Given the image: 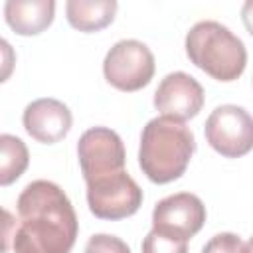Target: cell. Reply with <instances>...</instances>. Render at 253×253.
Masks as SVG:
<instances>
[{
    "label": "cell",
    "mask_w": 253,
    "mask_h": 253,
    "mask_svg": "<svg viewBox=\"0 0 253 253\" xmlns=\"http://www.w3.org/2000/svg\"><path fill=\"white\" fill-rule=\"evenodd\" d=\"M206 223L204 202L190 192L162 198L152 210V229L188 241Z\"/></svg>",
    "instance_id": "8"
},
{
    "label": "cell",
    "mask_w": 253,
    "mask_h": 253,
    "mask_svg": "<svg viewBox=\"0 0 253 253\" xmlns=\"http://www.w3.org/2000/svg\"><path fill=\"white\" fill-rule=\"evenodd\" d=\"M22 121H24L26 132L34 140L43 142V144L59 142L61 138L67 136V132L71 130V125H73L69 107L51 97L32 101L24 109Z\"/></svg>",
    "instance_id": "10"
},
{
    "label": "cell",
    "mask_w": 253,
    "mask_h": 253,
    "mask_svg": "<svg viewBox=\"0 0 253 253\" xmlns=\"http://www.w3.org/2000/svg\"><path fill=\"white\" fill-rule=\"evenodd\" d=\"M188 59L217 81L237 79L247 65L245 43L223 24L204 20L186 34Z\"/></svg>",
    "instance_id": "3"
},
{
    "label": "cell",
    "mask_w": 253,
    "mask_h": 253,
    "mask_svg": "<svg viewBox=\"0 0 253 253\" xmlns=\"http://www.w3.org/2000/svg\"><path fill=\"white\" fill-rule=\"evenodd\" d=\"M119 4L115 0H69L65 4L67 22L79 32H99L115 20Z\"/></svg>",
    "instance_id": "12"
},
{
    "label": "cell",
    "mask_w": 253,
    "mask_h": 253,
    "mask_svg": "<svg viewBox=\"0 0 253 253\" xmlns=\"http://www.w3.org/2000/svg\"><path fill=\"white\" fill-rule=\"evenodd\" d=\"M154 55L150 47L138 40H121L105 55V79L119 91H138L146 87L154 75Z\"/></svg>",
    "instance_id": "5"
},
{
    "label": "cell",
    "mask_w": 253,
    "mask_h": 253,
    "mask_svg": "<svg viewBox=\"0 0 253 253\" xmlns=\"http://www.w3.org/2000/svg\"><path fill=\"white\" fill-rule=\"evenodd\" d=\"M53 0H8L4 4L6 24L20 36H38L53 22Z\"/></svg>",
    "instance_id": "11"
},
{
    "label": "cell",
    "mask_w": 253,
    "mask_h": 253,
    "mask_svg": "<svg viewBox=\"0 0 253 253\" xmlns=\"http://www.w3.org/2000/svg\"><path fill=\"white\" fill-rule=\"evenodd\" d=\"M85 253H130V249L117 235L97 233V235L89 237V241L85 245Z\"/></svg>",
    "instance_id": "15"
},
{
    "label": "cell",
    "mask_w": 253,
    "mask_h": 253,
    "mask_svg": "<svg viewBox=\"0 0 253 253\" xmlns=\"http://www.w3.org/2000/svg\"><path fill=\"white\" fill-rule=\"evenodd\" d=\"M85 184L89 210L99 219H125L142 206V190L126 170L111 172Z\"/></svg>",
    "instance_id": "4"
},
{
    "label": "cell",
    "mask_w": 253,
    "mask_h": 253,
    "mask_svg": "<svg viewBox=\"0 0 253 253\" xmlns=\"http://www.w3.org/2000/svg\"><path fill=\"white\" fill-rule=\"evenodd\" d=\"M241 20L245 24V30L253 36V0H247L241 8Z\"/></svg>",
    "instance_id": "17"
},
{
    "label": "cell",
    "mask_w": 253,
    "mask_h": 253,
    "mask_svg": "<svg viewBox=\"0 0 253 253\" xmlns=\"http://www.w3.org/2000/svg\"><path fill=\"white\" fill-rule=\"evenodd\" d=\"M194 150V132L184 123L170 117H156L142 128L138 166L150 182L168 184L186 172Z\"/></svg>",
    "instance_id": "2"
},
{
    "label": "cell",
    "mask_w": 253,
    "mask_h": 253,
    "mask_svg": "<svg viewBox=\"0 0 253 253\" xmlns=\"http://www.w3.org/2000/svg\"><path fill=\"white\" fill-rule=\"evenodd\" d=\"M245 253H253V237L245 243Z\"/></svg>",
    "instance_id": "18"
},
{
    "label": "cell",
    "mask_w": 253,
    "mask_h": 253,
    "mask_svg": "<svg viewBox=\"0 0 253 253\" xmlns=\"http://www.w3.org/2000/svg\"><path fill=\"white\" fill-rule=\"evenodd\" d=\"M210 146L225 158L245 156L253 148V117L237 105H219L204 125Z\"/></svg>",
    "instance_id": "6"
},
{
    "label": "cell",
    "mask_w": 253,
    "mask_h": 253,
    "mask_svg": "<svg viewBox=\"0 0 253 253\" xmlns=\"http://www.w3.org/2000/svg\"><path fill=\"white\" fill-rule=\"evenodd\" d=\"M202 253H245V243L235 233H217L202 249Z\"/></svg>",
    "instance_id": "16"
},
{
    "label": "cell",
    "mask_w": 253,
    "mask_h": 253,
    "mask_svg": "<svg viewBox=\"0 0 253 253\" xmlns=\"http://www.w3.org/2000/svg\"><path fill=\"white\" fill-rule=\"evenodd\" d=\"M30 154L22 138L14 134L0 136V184L10 186L28 168Z\"/></svg>",
    "instance_id": "13"
},
{
    "label": "cell",
    "mask_w": 253,
    "mask_h": 253,
    "mask_svg": "<svg viewBox=\"0 0 253 253\" xmlns=\"http://www.w3.org/2000/svg\"><path fill=\"white\" fill-rule=\"evenodd\" d=\"M154 107L162 117L184 123L202 111L204 87L184 71L168 73L154 91Z\"/></svg>",
    "instance_id": "9"
},
{
    "label": "cell",
    "mask_w": 253,
    "mask_h": 253,
    "mask_svg": "<svg viewBox=\"0 0 253 253\" xmlns=\"http://www.w3.org/2000/svg\"><path fill=\"white\" fill-rule=\"evenodd\" d=\"M142 253H188V241L152 229L142 241Z\"/></svg>",
    "instance_id": "14"
},
{
    "label": "cell",
    "mask_w": 253,
    "mask_h": 253,
    "mask_svg": "<svg viewBox=\"0 0 253 253\" xmlns=\"http://www.w3.org/2000/svg\"><path fill=\"white\" fill-rule=\"evenodd\" d=\"M14 253H69L79 223L67 194L49 180L30 182L16 202Z\"/></svg>",
    "instance_id": "1"
},
{
    "label": "cell",
    "mask_w": 253,
    "mask_h": 253,
    "mask_svg": "<svg viewBox=\"0 0 253 253\" xmlns=\"http://www.w3.org/2000/svg\"><path fill=\"white\" fill-rule=\"evenodd\" d=\"M77 156L81 174L87 180L125 170L126 152L121 136L107 126H93L79 136Z\"/></svg>",
    "instance_id": "7"
}]
</instances>
